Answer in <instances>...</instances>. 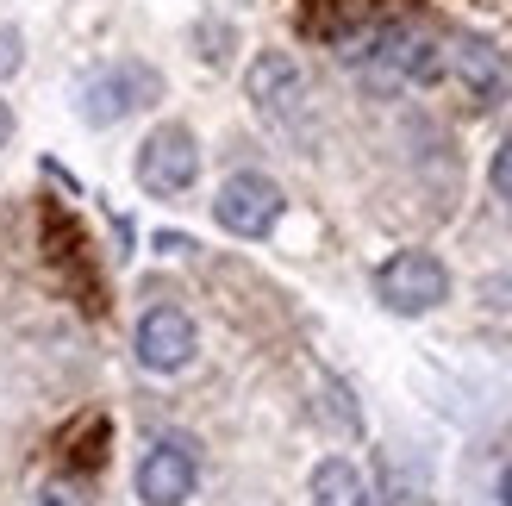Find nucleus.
Wrapping results in <instances>:
<instances>
[{
  "label": "nucleus",
  "mask_w": 512,
  "mask_h": 506,
  "mask_svg": "<svg viewBox=\"0 0 512 506\" xmlns=\"http://www.w3.org/2000/svg\"><path fill=\"white\" fill-rule=\"evenodd\" d=\"M338 57H350L375 88H419V82L444 75V44L425 25H375V32H363Z\"/></svg>",
  "instance_id": "nucleus-1"
},
{
  "label": "nucleus",
  "mask_w": 512,
  "mask_h": 506,
  "mask_svg": "<svg viewBox=\"0 0 512 506\" xmlns=\"http://www.w3.org/2000/svg\"><path fill=\"white\" fill-rule=\"evenodd\" d=\"M375 294H381L388 313L413 319V313H431V307L450 300V269L431 257V250H394V257L375 269Z\"/></svg>",
  "instance_id": "nucleus-2"
},
{
  "label": "nucleus",
  "mask_w": 512,
  "mask_h": 506,
  "mask_svg": "<svg viewBox=\"0 0 512 506\" xmlns=\"http://www.w3.org/2000/svg\"><path fill=\"white\" fill-rule=\"evenodd\" d=\"M194 175H200L194 132L188 125H157V132L144 138V150H138V188L157 194V200H175V194L194 188Z\"/></svg>",
  "instance_id": "nucleus-3"
},
{
  "label": "nucleus",
  "mask_w": 512,
  "mask_h": 506,
  "mask_svg": "<svg viewBox=\"0 0 512 506\" xmlns=\"http://www.w3.org/2000/svg\"><path fill=\"white\" fill-rule=\"evenodd\" d=\"M281 207H288V200H281V188L269 182V175L244 169V175H225V188L213 200V219L232 238H269L281 225Z\"/></svg>",
  "instance_id": "nucleus-4"
},
{
  "label": "nucleus",
  "mask_w": 512,
  "mask_h": 506,
  "mask_svg": "<svg viewBox=\"0 0 512 506\" xmlns=\"http://www.w3.org/2000/svg\"><path fill=\"white\" fill-rule=\"evenodd\" d=\"M200 488V457L188 438H157L138 457V500L144 506H188Z\"/></svg>",
  "instance_id": "nucleus-5"
},
{
  "label": "nucleus",
  "mask_w": 512,
  "mask_h": 506,
  "mask_svg": "<svg viewBox=\"0 0 512 506\" xmlns=\"http://www.w3.org/2000/svg\"><path fill=\"white\" fill-rule=\"evenodd\" d=\"M157 94H163V75H157V69H144V63H119V69L94 75V82L82 88V119H88V125H119L125 113L150 107Z\"/></svg>",
  "instance_id": "nucleus-6"
},
{
  "label": "nucleus",
  "mask_w": 512,
  "mask_h": 506,
  "mask_svg": "<svg viewBox=\"0 0 512 506\" xmlns=\"http://www.w3.org/2000/svg\"><path fill=\"white\" fill-rule=\"evenodd\" d=\"M194 350H200V338H194V319H188L182 307H150V313L138 319V363H144L150 375L188 369Z\"/></svg>",
  "instance_id": "nucleus-7"
},
{
  "label": "nucleus",
  "mask_w": 512,
  "mask_h": 506,
  "mask_svg": "<svg viewBox=\"0 0 512 506\" xmlns=\"http://www.w3.org/2000/svg\"><path fill=\"white\" fill-rule=\"evenodd\" d=\"M244 88H250V100H256V113H263V119H294V113H300V100H306L300 63L288 57V50H263V57L250 63Z\"/></svg>",
  "instance_id": "nucleus-8"
},
{
  "label": "nucleus",
  "mask_w": 512,
  "mask_h": 506,
  "mask_svg": "<svg viewBox=\"0 0 512 506\" xmlns=\"http://www.w3.org/2000/svg\"><path fill=\"white\" fill-rule=\"evenodd\" d=\"M456 69H463V82H469V94L481 100V107H494V100L506 94V63H500L494 44L463 38V44H456Z\"/></svg>",
  "instance_id": "nucleus-9"
},
{
  "label": "nucleus",
  "mask_w": 512,
  "mask_h": 506,
  "mask_svg": "<svg viewBox=\"0 0 512 506\" xmlns=\"http://www.w3.org/2000/svg\"><path fill=\"white\" fill-rule=\"evenodd\" d=\"M313 506H375V500H369V482L344 457H325L313 469Z\"/></svg>",
  "instance_id": "nucleus-10"
},
{
  "label": "nucleus",
  "mask_w": 512,
  "mask_h": 506,
  "mask_svg": "<svg viewBox=\"0 0 512 506\" xmlns=\"http://www.w3.org/2000/svg\"><path fill=\"white\" fill-rule=\"evenodd\" d=\"M19 63H25V32L0 19V82H7V75H19Z\"/></svg>",
  "instance_id": "nucleus-11"
},
{
  "label": "nucleus",
  "mask_w": 512,
  "mask_h": 506,
  "mask_svg": "<svg viewBox=\"0 0 512 506\" xmlns=\"http://www.w3.org/2000/svg\"><path fill=\"white\" fill-rule=\"evenodd\" d=\"M488 182H494V194H500V200H512V138L494 150V169H488Z\"/></svg>",
  "instance_id": "nucleus-12"
},
{
  "label": "nucleus",
  "mask_w": 512,
  "mask_h": 506,
  "mask_svg": "<svg viewBox=\"0 0 512 506\" xmlns=\"http://www.w3.org/2000/svg\"><path fill=\"white\" fill-rule=\"evenodd\" d=\"M32 506H88V494H82V488H69V482H57V488H44Z\"/></svg>",
  "instance_id": "nucleus-13"
},
{
  "label": "nucleus",
  "mask_w": 512,
  "mask_h": 506,
  "mask_svg": "<svg viewBox=\"0 0 512 506\" xmlns=\"http://www.w3.org/2000/svg\"><path fill=\"white\" fill-rule=\"evenodd\" d=\"M481 294H488V307H512V275H488Z\"/></svg>",
  "instance_id": "nucleus-14"
},
{
  "label": "nucleus",
  "mask_w": 512,
  "mask_h": 506,
  "mask_svg": "<svg viewBox=\"0 0 512 506\" xmlns=\"http://www.w3.org/2000/svg\"><path fill=\"white\" fill-rule=\"evenodd\" d=\"M7 138H13V107L0 100V144H7Z\"/></svg>",
  "instance_id": "nucleus-15"
},
{
  "label": "nucleus",
  "mask_w": 512,
  "mask_h": 506,
  "mask_svg": "<svg viewBox=\"0 0 512 506\" xmlns=\"http://www.w3.org/2000/svg\"><path fill=\"white\" fill-rule=\"evenodd\" d=\"M500 506H512V469L500 475Z\"/></svg>",
  "instance_id": "nucleus-16"
}]
</instances>
